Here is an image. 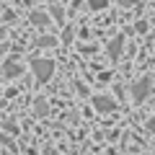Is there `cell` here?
Here are the masks:
<instances>
[{
	"mask_svg": "<svg viewBox=\"0 0 155 155\" xmlns=\"http://www.w3.org/2000/svg\"><path fill=\"white\" fill-rule=\"evenodd\" d=\"M31 70H34V75H36V80L47 83V80L54 75V62H52V60H34L31 62Z\"/></svg>",
	"mask_w": 155,
	"mask_h": 155,
	"instance_id": "6da1fadb",
	"label": "cell"
},
{
	"mask_svg": "<svg viewBox=\"0 0 155 155\" xmlns=\"http://www.w3.org/2000/svg\"><path fill=\"white\" fill-rule=\"evenodd\" d=\"M150 91H153V80H150V78H140L137 83H134L132 98H134V101H145V98L150 96Z\"/></svg>",
	"mask_w": 155,
	"mask_h": 155,
	"instance_id": "7a4b0ae2",
	"label": "cell"
},
{
	"mask_svg": "<svg viewBox=\"0 0 155 155\" xmlns=\"http://www.w3.org/2000/svg\"><path fill=\"white\" fill-rule=\"evenodd\" d=\"M93 106H96L98 111H104V114H109V111L116 109V101L109 98V96H96V98H93Z\"/></svg>",
	"mask_w": 155,
	"mask_h": 155,
	"instance_id": "3957f363",
	"label": "cell"
},
{
	"mask_svg": "<svg viewBox=\"0 0 155 155\" xmlns=\"http://www.w3.org/2000/svg\"><path fill=\"white\" fill-rule=\"evenodd\" d=\"M122 44H124V36H114L109 41V57L111 60H119L122 57Z\"/></svg>",
	"mask_w": 155,
	"mask_h": 155,
	"instance_id": "277c9868",
	"label": "cell"
},
{
	"mask_svg": "<svg viewBox=\"0 0 155 155\" xmlns=\"http://www.w3.org/2000/svg\"><path fill=\"white\" fill-rule=\"evenodd\" d=\"M21 72H23V67L18 65V62H13V60H8L5 67H3V75H5V78H18Z\"/></svg>",
	"mask_w": 155,
	"mask_h": 155,
	"instance_id": "5b68a950",
	"label": "cell"
},
{
	"mask_svg": "<svg viewBox=\"0 0 155 155\" xmlns=\"http://www.w3.org/2000/svg\"><path fill=\"white\" fill-rule=\"evenodd\" d=\"M31 23H36V26H47V23H49V16H44V13H31Z\"/></svg>",
	"mask_w": 155,
	"mask_h": 155,
	"instance_id": "8992f818",
	"label": "cell"
},
{
	"mask_svg": "<svg viewBox=\"0 0 155 155\" xmlns=\"http://www.w3.org/2000/svg\"><path fill=\"white\" fill-rule=\"evenodd\" d=\"M88 5H91V11H104L109 5V0H88Z\"/></svg>",
	"mask_w": 155,
	"mask_h": 155,
	"instance_id": "52a82bcc",
	"label": "cell"
},
{
	"mask_svg": "<svg viewBox=\"0 0 155 155\" xmlns=\"http://www.w3.org/2000/svg\"><path fill=\"white\" fill-rule=\"evenodd\" d=\"M54 44H57L54 36H41V39L36 41V47H54Z\"/></svg>",
	"mask_w": 155,
	"mask_h": 155,
	"instance_id": "ba28073f",
	"label": "cell"
},
{
	"mask_svg": "<svg viewBox=\"0 0 155 155\" xmlns=\"http://www.w3.org/2000/svg\"><path fill=\"white\" fill-rule=\"evenodd\" d=\"M34 111H36V116H44V114H47V101L39 98L36 104H34Z\"/></svg>",
	"mask_w": 155,
	"mask_h": 155,
	"instance_id": "9c48e42d",
	"label": "cell"
},
{
	"mask_svg": "<svg viewBox=\"0 0 155 155\" xmlns=\"http://www.w3.org/2000/svg\"><path fill=\"white\" fill-rule=\"evenodd\" d=\"M52 16H54V18H57L60 23L65 21V13H62V8H60V5H52Z\"/></svg>",
	"mask_w": 155,
	"mask_h": 155,
	"instance_id": "30bf717a",
	"label": "cell"
},
{
	"mask_svg": "<svg viewBox=\"0 0 155 155\" xmlns=\"http://www.w3.org/2000/svg\"><path fill=\"white\" fill-rule=\"evenodd\" d=\"M62 39H65V41H70V39H72V28H65V36H62Z\"/></svg>",
	"mask_w": 155,
	"mask_h": 155,
	"instance_id": "8fae6325",
	"label": "cell"
}]
</instances>
